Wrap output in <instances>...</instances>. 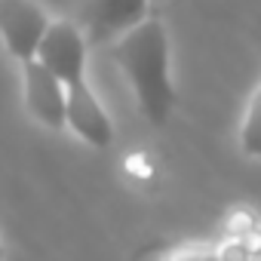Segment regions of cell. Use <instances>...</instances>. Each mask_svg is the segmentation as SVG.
Returning <instances> with one entry per match:
<instances>
[{"mask_svg":"<svg viewBox=\"0 0 261 261\" xmlns=\"http://www.w3.org/2000/svg\"><path fill=\"white\" fill-rule=\"evenodd\" d=\"M114 62L136 92V101L151 126H166L178 92L169 74V34L157 16L145 19L111 46Z\"/></svg>","mask_w":261,"mask_h":261,"instance_id":"6da1fadb","label":"cell"},{"mask_svg":"<svg viewBox=\"0 0 261 261\" xmlns=\"http://www.w3.org/2000/svg\"><path fill=\"white\" fill-rule=\"evenodd\" d=\"M148 4L151 0H80L74 22L86 34L89 46H101V43L114 46L120 37H126L145 19H151Z\"/></svg>","mask_w":261,"mask_h":261,"instance_id":"7a4b0ae2","label":"cell"},{"mask_svg":"<svg viewBox=\"0 0 261 261\" xmlns=\"http://www.w3.org/2000/svg\"><path fill=\"white\" fill-rule=\"evenodd\" d=\"M86 59H89V43L80 25L74 19H53L34 62H40L65 86H74L86 80Z\"/></svg>","mask_w":261,"mask_h":261,"instance_id":"3957f363","label":"cell"},{"mask_svg":"<svg viewBox=\"0 0 261 261\" xmlns=\"http://www.w3.org/2000/svg\"><path fill=\"white\" fill-rule=\"evenodd\" d=\"M49 25L53 19L37 0H0V40L19 65L37 59Z\"/></svg>","mask_w":261,"mask_h":261,"instance_id":"277c9868","label":"cell"},{"mask_svg":"<svg viewBox=\"0 0 261 261\" xmlns=\"http://www.w3.org/2000/svg\"><path fill=\"white\" fill-rule=\"evenodd\" d=\"M22 86H25V108L37 123L49 129L68 126V86L56 74H49L40 62H25Z\"/></svg>","mask_w":261,"mask_h":261,"instance_id":"5b68a950","label":"cell"},{"mask_svg":"<svg viewBox=\"0 0 261 261\" xmlns=\"http://www.w3.org/2000/svg\"><path fill=\"white\" fill-rule=\"evenodd\" d=\"M68 126L86 145H92L98 151L111 148V142H114V123L86 80L68 86Z\"/></svg>","mask_w":261,"mask_h":261,"instance_id":"8992f818","label":"cell"},{"mask_svg":"<svg viewBox=\"0 0 261 261\" xmlns=\"http://www.w3.org/2000/svg\"><path fill=\"white\" fill-rule=\"evenodd\" d=\"M240 148H243V154L261 160V86L255 89V95L246 108V117L240 126Z\"/></svg>","mask_w":261,"mask_h":261,"instance_id":"52a82bcc","label":"cell"},{"mask_svg":"<svg viewBox=\"0 0 261 261\" xmlns=\"http://www.w3.org/2000/svg\"><path fill=\"white\" fill-rule=\"evenodd\" d=\"M169 261H221V255L209 246H188V249H178Z\"/></svg>","mask_w":261,"mask_h":261,"instance_id":"ba28073f","label":"cell"},{"mask_svg":"<svg viewBox=\"0 0 261 261\" xmlns=\"http://www.w3.org/2000/svg\"><path fill=\"white\" fill-rule=\"evenodd\" d=\"M0 258H4V249H0Z\"/></svg>","mask_w":261,"mask_h":261,"instance_id":"9c48e42d","label":"cell"}]
</instances>
